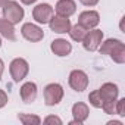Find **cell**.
Wrapping results in <instances>:
<instances>
[{
    "mask_svg": "<svg viewBox=\"0 0 125 125\" xmlns=\"http://www.w3.org/2000/svg\"><path fill=\"white\" fill-rule=\"evenodd\" d=\"M3 8V18L8 19L10 24H19L24 16H25V12H24V8L15 2V0H8V2L2 6Z\"/></svg>",
    "mask_w": 125,
    "mask_h": 125,
    "instance_id": "cell-1",
    "label": "cell"
},
{
    "mask_svg": "<svg viewBox=\"0 0 125 125\" xmlns=\"http://www.w3.org/2000/svg\"><path fill=\"white\" fill-rule=\"evenodd\" d=\"M63 87L57 83H52V84H47L44 87V103L47 106H56L62 102L63 99Z\"/></svg>",
    "mask_w": 125,
    "mask_h": 125,
    "instance_id": "cell-2",
    "label": "cell"
},
{
    "mask_svg": "<svg viewBox=\"0 0 125 125\" xmlns=\"http://www.w3.org/2000/svg\"><path fill=\"white\" fill-rule=\"evenodd\" d=\"M9 72H10V77L13 78V81L19 83L24 78H27V75L30 72V65L24 57H15L9 65Z\"/></svg>",
    "mask_w": 125,
    "mask_h": 125,
    "instance_id": "cell-3",
    "label": "cell"
},
{
    "mask_svg": "<svg viewBox=\"0 0 125 125\" xmlns=\"http://www.w3.org/2000/svg\"><path fill=\"white\" fill-rule=\"evenodd\" d=\"M103 41V31L102 30H97V28H93V30H88L85 37L83 38V47L87 50V52H94L99 49L100 43Z\"/></svg>",
    "mask_w": 125,
    "mask_h": 125,
    "instance_id": "cell-4",
    "label": "cell"
},
{
    "mask_svg": "<svg viewBox=\"0 0 125 125\" xmlns=\"http://www.w3.org/2000/svg\"><path fill=\"white\" fill-rule=\"evenodd\" d=\"M68 81H69V87L74 91H78V93L87 90V87H88V75L81 69H74L69 74Z\"/></svg>",
    "mask_w": 125,
    "mask_h": 125,
    "instance_id": "cell-5",
    "label": "cell"
},
{
    "mask_svg": "<svg viewBox=\"0 0 125 125\" xmlns=\"http://www.w3.org/2000/svg\"><path fill=\"white\" fill-rule=\"evenodd\" d=\"M21 34L25 40L31 41V43H38L44 38V31L41 27H38L37 24H32V22H27L22 25L21 28Z\"/></svg>",
    "mask_w": 125,
    "mask_h": 125,
    "instance_id": "cell-6",
    "label": "cell"
},
{
    "mask_svg": "<svg viewBox=\"0 0 125 125\" xmlns=\"http://www.w3.org/2000/svg\"><path fill=\"white\" fill-rule=\"evenodd\" d=\"M54 15V9L49 3H40L32 9V18L37 24H49L52 16Z\"/></svg>",
    "mask_w": 125,
    "mask_h": 125,
    "instance_id": "cell-7",
    "label": "cell"
},
{
    "mask_svg": "<svg viewBox=\"0 0 125 125\" xmlns=\"http://www.w3.org/2000/svg\"><path fill=\"white\" fill-rule=\"evenodd\" d=\"M78 24L85 30H93L100 24V15L96 10H84L78 16Z\"/></svg>",
    "mask_w": 125,
    "mask_h": 125,
    "instance_id": "cell-8",
    "label": "cell"
},
{
    "mask_svg": "<svg viewBox=\"0 0 125 125\" xmlns=\"http://www.w3.org/2000/svg\"><path fill=\"white\" fill-rule=\"evenodd\" d=\"M88 115H90L88 106L85 103H83V102H77L72 106V116H74V119L69 122V125H75V124L81 125V124H84L87 121Z\"/></svg>",
    "mask_w": 125,
    "mask_h": 125,
    "instance_id": "cell-9",
    "label": "cell"
},
{
    "mask_svg": "<svg viewBox=\"0 0 125 125\" xmlns=\"http://www.w3.org/2000/svg\"><path fill=\"white\" fill-rule=\"evenodd\" d=\"M71 21H69V18H63V16H59V15H53L52 16V19L49 21V27H50V30L53 31V32H56V34H66L68 31H69V28H71Z\"/></svg>",
    "mask_w": 125,
    "mask_h": 125,
    "instance_id": "cell-10",
    "label": "cell"
},
{
    "mask_svg": "<svg viewBox=\"0 0 125 125\" xmlns=\"http://www.w3.org/2000/svg\"><path fill=\"white\" fill-rule=\"evenodd\" d=\"M54 10L59 16L63 18H71L77 12V3L74 0H57L54 6Z\"/></svg>",
    "mask_w": 125,
    "mask_h": 125,
    "instance_id": "cell-11",
    "label": "cell"
},
{
    "mask_svg": "<svg viewBox=\"0 0 125 125\" xmlns=\"http://www.w3.org/2000/svg\"><path fill=\"white\" fill-rule=\"evenodd\" d=\"M50 50L59 57H65V56H68L72 52V44L68 40H65V38H56V40L52 41Z\"/></svg>",
    "mask_w": 125,
    "mask_h": 125,
    "instance_id": "cell-12",
    "label": "cell"
},
{
    "mask_svg": "<svg viewBox=\"0 0 125 125\" xmlns=\"http://www.w3.org/2000/svg\"><path fill=\"white\" fill-rule=\"evenodd\" d=\"M19 94H21V99H22L24 103H27V104L32 103L37 99V85H35V83H31V81L24 83L19 88Z\"/></svg>",
    "mask_w": 125,
    "mask_h": 125,
    "instance_id": "cell-13",
    "label": "cell"
},
{
    "mask_svg": "<svg viewBox=\"0 0 125 125\" xmlns=\"http://www.w3.org/2000/svg\"><path fill=\"white\" fill-rule=\"evenodd\" d=\"M99 93L103 99V103L104 102H112V100H116L118 99V94H119V88L116 84L113 83H104L100 88H99Z\"/></svg>",
    "mask_w": 125,
    "mask_h": 125,
    "instance_id": "cell-14",
    "label": "cell"
},
{
    "mask_svg": "<svg viewBox=\"0 0 125 125\" xmlns=\"http://www.w3.org/2000/svg\"><path fill=\"white\" fill-rule=\"evenodd\" d=\"M0 35L5 37V38H8V40H10V41H13V40L16 38L13 24H10V22H9L8 19H5V18L0 19Z\"/></svg>",
    "mask_w": 125,
    "mask_h": 125,
    "instance_id": "cell-15",
    "label": "cell"
},
{
    "mask_svg": "<svg viewBox=\"0 0 125 125\" xmlns=\"http://www.w3.org/2000/svg\"><path fill=\"white\" fill-rule=\"evenodd\" d=\"M110 57H112V60L115 62V63H119V65H122L124 62H125V44L121 41V43H118L115 47H113V50L110 52V54H109Z\"/></svg>",
    "mask_w": 125,
    "mask_h": 125,
    "instance_id": "cell-16",
    "label": "cell"
},
{
    "mask_svg": "<svg viewBox=\"0 0 125 125\" xmlns=\"http://www.w3.org/2000/svg\"><path fill=\"white\" fill-rule=\"evenodd\" d=\"M87 31H88V30H85L84 27H81V25L77 22L75 25H71V28H69L68 34L71 35V38H72L74 41H77V43H81V41H83V38L85 37Z\"/></svg>",
    "mask_w": 125,
    "mask_h": 125,
    "instance_id": "cell-17",
    "label": "cell"
},
{
    "mask_svg": "<svg viewBox=\"0 0 125 125\" xmlns=\"http://www.w3.org/2000/svg\"><path fill=\"white\" fill-rule=\"evenodd\" d=\"M118 43H121V40H118V38H107L106 41H102V43H100L99 50H100L102 54H110V52L113 50V47H115Z\"/></svg>",
    "mask_w": 125,
    "mask_h": 125,
    "instance_id": "cell-18",
    "label": "cell"
},
{
    "mask_svg": "<svg viewBox=\"0 0 125 125\" xmlns=\"http://www.w3.org/2000/svg\"><path fill=\"white\" fill-rule=\"evenodd\" d=\"M18 119L24 124V125H38L41 124V118L37 115H30V113H19Z\"/></svg>",
    "mask_w": 125,
    "mask_h": 125,
    "instance_id": "cell-19",
    "label": "cell"
},
{
    "mask_svg": "<svg viewBox=\"0 0 125 125\" xmlns=\"http://www.w3.org/2000/svg\"><path fill=\"white\" fill-rule=\"evenodd\" d=\"M88 102H90V104H91L93 107H96V109H102L103 99H102L99 90H94V91H91V93L88 94Z\"/></svg>",
    "mask_w": 125,
    "mask_h": 125,
    "instance_id": "cell-20",
    "label": "cell"
},
{
    "mask_svg": "<svg viewBox=\"0 0 125 125\" xmlns=\"http://www.w3.org/2000/svg\"><path fill=\"white\" fill-rule=\"evenodd\" d=\"M102 109H103L104 113H107V115H116V100L104 102V103L102 104Z\"/></svg>",
    "mask_w": 125,
    "mask_h": 125,
    "instance_id": "cell-21",
    "label": "cell"
},
{
    "mask_svg": "<svg viewBox=\"0 0 125 125\" xmlns=\"http://www.w3.org/2000/svg\"><path fill=\"white\" fill-rule=\"evenodd\" d=\"M116 115L125 116V99H116Z\"/></svg>",
    "mask_w": 125,
    "mask_h": 125,
    "instance_id": "cell-22",
    "label": "cell"
},
{
    "mask_svg": "<svg viewBox=\"0 0 125 125\" xmlns=\"http://www.w3.org/2000/svg\"><path fill=\"white\" fill-rule=\"evenodd\" d=\"M44 124H57V125H62V119L59 116H54V115H49L43 119Z\"/></svg>",
    "mask_w": 125,
    "mask_h": 125,
    "instance_id": "cell-23",
    "label": "cell"
},
{
    "mask_svg": "<svg viewBox=\"0 0 125 125\" xmlns=\"http://www.w3.org/2000/svg\"><path fill=\"white\" fill-rule=\"evenodd\" d=\"M8 94H6V91L5 90H2V88H0V109H2V107H5L6 104H8Z\"/></svg>",
    "mask_w": 125,
    "mask_h": 125,
    "instance_id": "cell-24",
    "label": "cell"
},
{
    "mask_svg": "<svg viewBox=\"0 0 125 125\" xmlns=\"http://www.w3.org/2000/svg\"><path fill=\"white\" fill-rule=\"evenodd\" d=\"M80 2L84 5V6H88V8H93L99 3V0H80Z\"/></svg>",
    "mask_w": 125,
    "mask_h": 125,
    "instance_id": "cell-25",
    "label": "cell"
},
{
    "mask_svg": "<svg viewBox=\"0 0 125 125\" xmlns=\"http://www.w3.org/2000/svg\"><path fill=\"white\" fill-rule=\"evenodd\" d=\"M3 72H5V62L0 59V80H2V75H3Z\"/></svg>",
    "mask_w": 125,
    "mask_h": 125,
    "instance_id": "cell-26",
    "label": "cell"
},
{
    "mask_svg": "<svg viewBox=\"0 0 125 125\" xmlns=\"http://www.w3.org/2000/svg\"><path fill=\"white\" fill-rule=\"evenodd\" d=\"M21 2L24 3V5H27V6H30V5H34L37 0H21Z\"/></svg>",
    "mask_w": 125,
    "mask_h": 125,
    "instance_id": "cell-27",
    "label": "cell"
},
{
    "mask_svg": "<svg viewBox=\"0 0 125 125\" xmlns=\"http://www.w3.org/2000/svg\"><path fill=\"white\" fill-rule=\"evenodd\" d=\"M107 125H122V122L121 121H109Z\"/></svg>",
    "mask_w": 125,
    "mask_h": 125,
    "instance_id": "cell-28",
    "label": "cell"
},
{
    "mask_svg": "<svg viewBox=\"0 0 125 125\" xmlns=\"http://www.w3.org/2000/svg\"><path fill=\"white\" fill-rule=\"evenodd\" d=\"M6 2H8V0H0V8H2V6L6 3Z\"/></svg>",
    "mask_w": 125,
    "mask_h": 125,
    "instance_id": "cell-29",
    "label": "cell"
},
{
    "mask_svg": "<svg viewBox=\"0 0 125 125\" xmlns=\"http://www.w3.org/2000/svg\"><path fill=\"white\" fill-rule=\"evenodd\" d=\"M0 47H2V37H0Z\"/></svg>",
    "mask_w": 125,
    "mask_h": 125,
    "instance_id": "cell-30",
    "label": "cell"
}]
</instances>
